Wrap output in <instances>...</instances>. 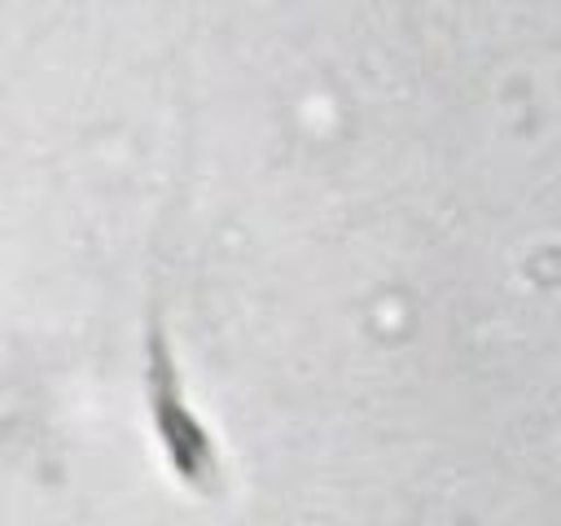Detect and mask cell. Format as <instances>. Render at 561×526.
<instances>
[{
    "instance_id": "obj_1",
    "label": "cell",
    "mask_w": 561,
    "mask_h": 526,
    "mask_svg": "<svg viewBox=\"0 0 561 526\" xmlns=\"http://www.w3.org/2000/svg\"><path fill=\"white\" fill-rule=\"evenodd\" d=\"M145 416L153 430V443L171 469V478L197 495H219L224 491V451L197 408L188 403L184 373L175 359V346L167 338V324L158 307L145 320Z\"/></svg>"
}]
</instances>
